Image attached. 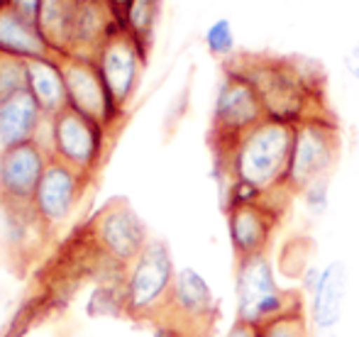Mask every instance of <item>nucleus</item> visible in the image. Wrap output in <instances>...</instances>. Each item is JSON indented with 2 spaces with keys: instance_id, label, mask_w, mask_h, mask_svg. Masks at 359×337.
Returning a JSON list of instances; mask_svg holds the SVG:
<instances>
[{
  "instance_id": "1",
  "label": "nucleus",
  "mask_w": 359,
  "mask_h": 337,
  "mask_svg": "<svg viewBox=\"0 0 359 337\" xmlns=\"http://www.w3.org/2000/svg\"><path fill=\"white\" fill-rule=\"evenodd\" d=\"M293 128L296 125L266 118L230 147L215 152L227 181L250 186L269 200H276L279 193L293 195L288 191Z\"/></svg>"
},
{
  "instance_id": "2",
  "label": "nucleus",
  "mask_w": 359,
  "mask_h": 337,
  "mask_svg": "<svg viewBox=\"0 0 359 337\" xmlns=\"http://www.w3.org/2000/svg\"><path fill=\"white\" fill-rule=\"evenodd\" d=\"M227 64L250 78L269 120L298 125L316 115H330L323 110L320 81L308 76L293 59L235 57Z\"/></svg>"
},
{
  "instance_id": "3",
  "label": "nucleus",
  "mask_w": 359,
  "mask_h": 337,
  "mask_svg": "<svg viewBox=\"0 0 359 337\" xmlns=\"http://www.w3.org/2000/svg\"><path fill=\"white\" fill-rule=\"evenodd\" d=\"M176 264L164 240L151 238L118 284V313L140 323H159L176 281Z\"/></svg>"
},
{
  "instance_id": "4",
  "label": "nucleus",
  "mask_w": 359,
  "mask_h": 337,
  "mask_svg": "<svg viewBox=\"0 0 359 337\" xmlns=\"http://www.w3.org/2000/svg\"><path fill=\"white\" fill-rule=\"evenodd\" d=\"M235 301L237 318L262 328L269 320L303 308L306 301L298 291H286L276 279L274 261L269 254L237 259L235 264Z\"/></svg>"
},
{
  "instance_id": "5",
  "label": "nucleus",
  "mask_w": 359,
  "mask_h": 337,
  "mask_svg": "<svg viewBox=\"0 0 359 337\" xmlns=\"http://www.w3.org/2000/svg\"><path fill=\"white\" fill-rule=\"evenodd\" d=\"M42 139L47 142L54 159L93 179L103 167L113 135L95 120L76 113L74 108H64L62 113L47 120Z\"/></svg>"
},
{
  "instance_id": "6",
  "label": "nucleus",
  "mask_w": 359,
  "mask_h": 337,
  "mask_svg": "<svg viewBox=\"0 0 359 337\" xmlns=\"http://www.w3.org/2000/svg\"><path fill=\"white\" fill-rule=\"evenodd\" d=\"M340 159V128L332 115H316L293 128L288 191L298 195L308 184L330 179Z\"/></svg>"
},
{
  "instance_id": "7",
  "label": "nucleus",
  "mask_w": 359,
  "mask_h": 337,
  "mask_svg": "<svg viewBox=\"0 0 359 337\" xmlns=\"http://www.w3.org/2000/svg\"><path fill=\"white\" fill-rule=\"evenodd\" d=\"M266 120L264 105L259 93L245 74L225 64L222 81L217 85L213 100V115H210V142L215 152L230 147L232 142L247 135L252 128Z\"/></svg>"
},
{
  "instance_id": "8",
  "label": "nucleus",
  "mask_w": 359,
  "mask_h": 337,
  "mask_svg": "<svg viewBox=\"0 0 359 337\" xmlns=\"http://www.w3.org/2000/svg\"><path fill=\"white\" fill-rule=\"evenodd\" d=\"M49 162L52 152L42 137L18 147L0 149V208L5 213H32L34 193Z\"/></svg>"
},
{
  "instance_id": "9",
  "label": "nucleus",
  "mask_w": 359,
  "mask_h": 337,
  "mask_svg": "<svg viewBox=\"0 0 359 337\" xmlns=\"http://www.w3.org/2000/svg\"><path fill=\"white\" fill-rule=\"evenodd\" d=\"M88 233L100 254L118 269H128L149 245V230L125 198H113L88 223Z\"/></svg>"
},
{
  "instance_id": "10",
  "label": "nucleus",
  "mask_w": 359,
  "mask_h": 337,
  "mask_svg": "<svg viewBox=\"0 0 359 337\" xmlns=\"http://www.w3.org/2000/svg\"><path fill=\"white\" fill-rule=\"evenodd\" d=\"M217 320H220V301L215 298L210 284L194 266H181L176 271L166 313L161 315L159 323L176 325L194 337H210L215 333Z\"/></svg>"
},
{
  "instance_id": "11",
  "label": "nucleus",
  "mask_w": 359,
  "mask_h": 337,
  "mask_svg": "<svg viewBox=\"0 0 359 337\" xmlns=\"http://www.w3.org/2000/svg\"><path fill=\"white\" fill-rule=\"evenodd\" d=\"M59 62H62L64 81H67L69 108L103 125L110 135L118 132V128L125 120V113L115 103L113 93L105 85L93 57L67 54V57H59Z\"/></svg>"
},
{
  "instance_id": "12",
  "label": "nucleus",
  "mask_w": 359,
  "mask_h": 337,
  "mask_svg": "<svg viewBox=\"0 0 359 337\" xmlns=\"http://www.w3.org/2000/svg\"><path fill=\"white\" fill-rule=\"evenodd\" d=\"M90 181L93 179L52 157L32 200V215L44 235L59 233L64 225L72 223Z\"/></svg>"
},
{
  "instance_id": "13",
  "label": "nucleus",
  "mask_w": 359,
  "mask_h": 337,
  "mask_svg": "<svg viewBox=\"0 0 359 337\" xmlns=\"http://www.w3.org/2000/svg\"><path fill=\"white\" fill-rule=\"evenodd\" d=\"M147 54L149 49L133 32L120 27L105 39L103 47L93 57L100 76L123 113H128L130 103L135 100L140 83H142Z\"/></svg>"
},
{
  "instance_id": "14",
  "label": "nucleus",
  "mask_w": 359,
  "mask_h": 337,
  "mask_svg": "<svg viewBox=\"0 0 359 337\" xmlns=\"http://www.w3.org/2000/svg\"><path fill=\"white\" fill-rule=\"evenodd\" d=\"M227 235L237 259L269 254L271 240L279 228L281 208L276 200H252V203L225 205Z\"/></svg>"
},
{
  "instance_id": "15",
  "label": "nucleus",
  "mask_w": 359,
  "mask_h": 337,
  "mask_svg": "<svg viewBox=\"0 0 359 337\" xmlns=\"http://www.w3.org/2000/svg\"><path fill=\"white\" fill-rule=\"evenodd\" d=\"M347 264L342 259H332L325 266H320L318 279L308 289V320L311 328L318 333H332L340 325L342 313H345L347 301Z\"/></svg>"
},
{
  "instance_id": "16",
  "label": "nucleus",
  "mask_w": 359,
  "mask_h": 337,
  "mask_svg": "<svg viewBox=\"0 0 359 337\" xmlns=\"http://www.w3.org/2000/svg\"><path fill=\"white\" fill-rule=\"evenodd\" d=\"M47 115L27 88L0 95V149L34 142L47 130Z\"/></svg>"
},
{
  "instance_id": "17",
  "label": "nucleus",
  "mask_w": 359,
  "mask_h": 337,
  "mask_svg": "<svg viewBox=\"0 0 359 337\" xmlns=\"http://www.w3.org/2000/svg\"><path fill=\"white\" fill-rule=\"evenodd\" d=\"M120 27H123V20H120V15L105 0H81L74 18L67 54L95 57V52L103 47L105 39Z\"/></svg>"
},
{
  "instance_id": "18",
  "label": "nucleus",
  "mask_w": 359,
  "mask_h": 337,
  "mask_svg": "<svg viewBox=\"0 0 359 337\" xmlns=\"http://www.w3.org/2000/svg\"><path fill=\"white\" fill-rule=\"evenodd\" d=\"M0 57L20 59V62L57 57L39 32L37 22L20 15L5 0H0Z\"/></svg>"
},
{
  "instance_id": "19",
  "label": "nucleus",
  "mask_w": 359,
  "mask_h": 337,
  "mask_svg": "<svg viewBox=\"0 0 359 337\" xmlns=\"http://www.w3.org/2000/svg\"><path fill=\"white\" fill-rule=\"evenodd\" d=\"M25 76H27V90L34 95V100L39 103L47 118L69 108L67 81H64V69L59 57L25 62Z\"/></svg>"
},
{
  "instance_id": "20",
  "label": "nucleus",
  "mask_w": 359,
  "mask_h": 337,
  "mask_svg": "<svg viewBox=\"0 0 359 337\" xmlns=\"http://www.w3.org/2000/svg\"><path fill=\"white\" fill-rule=\"evenodd\" d=\"M79 5L81 0H42L39 5L37 27L57 57H64L69 52V37H72Z\"/></svg>"
},
{
  "instance_id": "21",
  "label": "nucleus",
  "mask_w": 359,
  "mask_h": 337,
  "mask_svg": "<svg viewBox=\"0 0 359 337\" xmlns=\"http://www.w3.org/2000/svg\"><path fill=\"white\" fill-rule=\"evenodd\" d=\"M159 18H161V0H130L120 20H123V27L128 32H133L149 49Z\"/></svg>"
},
{
  "instance_id": "22",
  "label": "nucleus",
  "mask_w": 359,
  "mask_h": 337,
  "mask_svg": "<svg viewBox=\"0 0 359 337\" xmlns=\"http://www.w3.org/2000/svg\"><path fill=\"white\" fill-rule=\"evenodd\" d=\"M205 52L222 64L232 62L237 57V32L230 18H215L203 32Z\"/></svg>"
},
{
  "instance_id": "23",
  "label": "nucleus",
  "mask_w": 359,
  "mask_h": 337,
  "mask_svg": "<svg viewBox=\"0 0 359 337\" xmlns=\"http://www.w3.org/2000/svg\"><path fill=\"white\" fill-rule=\"evenodd\" d=\"M257 330H259V337H311V320H308L306 305H303V308L269 320Z\"/></svg>"
},
{
  "instance_id": "24",
  "label": "nucleus",
  "mask_w": 359,
  "mask_h": 337,
  "mask_svg": "<svg viewBox=\"0 0 359 337\" xmlns=\"http://www.w3.org/2000/svg\"><path fill=\"white\" fill-rule=\"evenodd\" d=\"M298 198L303 200V205H306V210L313 218L325 215L327 205H330V179H320L308 184L303 191H298Z\"/></svg>"
},
{
  "instance_id": "25",
  "label": "nucleus",
  "mask_w": 359,
  "mask_h": 337,
  "mask_svg": "<svg viewBox=\"0 0 359 337\" xmlns=\"http://www.w3.org/2000/svg\"><path fill=\"white\" fill-rule=\"evenodd\" d=\"M27 88V76H25V62L10 57H0V95L10 90Z\"/></svg>"
},
{
  "instance_id": "26",
  "label": "nucleus",
  "mask_w": 359,
  "mask_h": 337,
  "mask_svg": "<svg viewBox=\"0 0 359 337\" xmlns=\"http://www.w3.org/2000/svg\"><path fill=\"white\" fill-rule=\"evenodd\" d=\"M342 67H345V71L350 74V78H355V81L359 83V37L350 44V47L345 49V57H342Z\"/></svg>"
},
{
  "instance_id": "27",
  "label": "nucleus",
  "mask_w": 359,
  "mask_h": 337,
  "mask_svg": "<svg viewBox=\"0 0 359 337\" xmlns=\"http://www.w3.org/2000/svg\"><path fill=\"white\" fill-rule=\"evenodd\" d=\"M5 3L13 5L20 15H25V18H29V20H34V22H37L39 5H42V0H5Z\"/></svg>"
},
{
  "instance_id": "28",
  "label": "nucleus",
  "mask_w": 359,
  "mask_h": 337,
  "mask_svg": "<svg viewBox=\"0 0 359 337\" xmlns=\"http://www.w3.org/2000/svg\"><path fill=\"white\" fill-rule=\"evenodd\" d=\"M225 337H259V330L250 323H242V320H235L230 325V330L225 333Z\"/></svg>"
},
{
  "instance_id": "29",
  "label": "nucleus",
  "mask_w": 359,
  "mask_h": 337,
  "mask_svg": "<svg viewBox=\"0 0 359 337\" xmlns=\"http://www.w3.org/2000/svg\"><path fill=\"white\" fill-rule=\"evenodd\" d=\"M151 328H154V337H194L186 333V330L176 328V325H169V323H156V325H151Z\"/></svg>"
},
{
  "instance_id": "30",
  "label": "nucleus",
  "mask_w": 359,
  "mask_h": 337,
  "mask_svg": "<svg viewBox=\"0 0 359 337\" xmlns=\"http://www.w3.org/2000/svg\"><path fill=\"white\" fill-rule=\"evenodd\" d=\"M105 3H108L110 8H113L115 13H118L120 18H123V10L128 8V3H130V0H105Z\"/></svg>"
}]
</instances>
